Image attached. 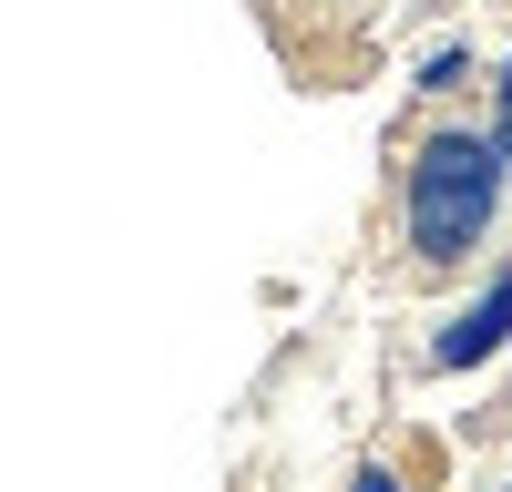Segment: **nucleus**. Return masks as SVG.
<instances>
[{
    "label": "nucleus",
    "instance_id": "7ed1b4c3",
    "mask_svg": "<svg viewBox=\"0 0 512 492\" xmlns=\"http://www.w3.org/2000/svg\"><path fill=\"white\" fill-rule=\"evenodd\" d=\"M472 82H482V41H472V31H441V41H420V52H410L400 93L441 113V103H461V93H472Z\"/></svg>",
    "mask_w": 512,
    "mask_h": 492
},
{
    "label": "nucleus",
    "instance_id": "f03ea898",
    "mask_svg": "<svg viewBox=\"0 0 512 492\" xmlns=\"http://www.w3.org/2000/svg\"><path fill=\"white\" fill-rule=\"evenodd\" d=\"M502 349H512V257H492V267L431 318L420 369H431V380H472V369H492Z\"/></svg>",
    "mask_w": 512,
    "mask_h": 492
},
{
    "label": "nucleus",
    "instance_id": "f257e3e1",
    "mask_svg": "<svg viewBox=\"0 0 512 492\" xmlns=\"http://www.w3.org/2000/svg\"><path fill=\"white\" fill-rule=\"evenodd\" d=\"M512 216V154L492 144V123L431 113L400 144V185H390V246L410 277H482V246Z\"/></svg>",
    "mask_w": 512,
    "mask_h": 492
},
{
    "label": "nucleus",
    "instance_id": "39448f33",
    "mask_svg": "<svg viewBox=\"0 0 512 492\" xmlns=\"http://www.w3.org/2000/svg\"><path fill=\"white\" fill-rule=\"evenodd\" d=\"M349 492H410V472H400V462H359Z\"/></svg>",
    "mask_w": 512,
    "mask_h": 492
},
{
    "label": "nucleus",
    "instance_id": "20e7f679",
    "mask_svg": "<svg viewBox=\"0 0 512 492\" xmlns=\"http://www.w3.org/2000/svg\"><path fill=\"white\" fill-rule=\"evenodd\" d=\"M482 123H492V144L512 154V41L492 52V72H482Z\"/></svg>",
    "mask_w": 512,
    "mask_h": 492
},
{
    "label": "nucleus",
    "instance_id": "423d86ee",
    "mask_svg": "<svg viewBox=\"0 0 512 492\" xmlns=\"http://www.w3.org/2000/svg\"><path fill=\"white\" fill-rule=\"evenodd\" d=\"M492 492H512V472H502V482H492Z\"/></svg>",
    "mask_w": 512,
    "mask_h": 492
}]
</instances>
